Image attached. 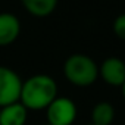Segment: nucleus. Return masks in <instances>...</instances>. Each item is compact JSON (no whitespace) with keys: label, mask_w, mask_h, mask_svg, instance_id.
Segmentation results:
<instances>
[{"label":"nucleus","mask_w":125,"mask_h":125,"mask_svg":"<svg viewBox=\"0 0 125 125\" xmlns=\"http://www.w3.org/2000/svg\"><path fill=\"white\" fill-rule=\"evenodd\" d=\"M46 125H49V124H46Z\"/></svg>","instance_id":"obj_13"},{"label":"nucleus","mask_w":125,"mask_h":125,"mask_svg":"<svg viewBox=\"0 0 125 125\" xmlns=\"http://www.w3.org/2000/svg\"><path fill=\"white\" fill-rule=\"evenodd\" d=\"M57 97L56 81L46 74L31 75L22 81L19 102L28 110H43Z\"/></svg>","instance_id":"obj_1"},{"label":"nucleus","mask_w":125,"mask_h":125,"mask_svg":"<svg viewBox=\"0 0 125 125\" xmlns=\"http://www.w3.org/2000/svg\"><path fill=\"white\" fill-rule=\"evenodd\" d=\"M88 125H94V124H88Z\"/></svg>","instance_id":"obj_12"},{"label":"nucleus","mask_w":125,"mask_h":125,"mask_svg":"<svg viewBox=\"0 0 125 125\" xmlns=\"http://www.w3.org/2000/svg\"><path fill=\"white\" fill-rule=\"evenodd\" d=\"M59 0H21L25 10L35 16V18H44L54 12Z\"/></svg>","instance_id":"obj_8"},{"label":"nucleus","mask_w":125,"mask_h":125,"mask_svg":"<svg viewBox=\"0 0 125 125\" xmlns=\"http://www.w3.org/2000/svg\"><path fill=\"white\" fill-rule=\"evenodd\" d=\"M99 77L112 87H122L125 83V62L119 57H107L99 65Z\"/></svg>","instance_id":"obj_5"},{"label":"nucleus","mask_w":125,"mask_h":125,"mask_svg":"<svg viewBox=\"0 0 125 125\" xmlns=\"http://www.w3.org/2000/svg\"><path fill=\"white\" fill-rule=\"evenodd\" d=\"M21 88V77L13 69L0 65V107L19 102Z\"/></svg>","instance_id":"obj_4"},{"label":"nucleus","mask_w":125,"mask_h":125,"mask_svg":"<svg viewBox=\"0 0 125 125\" xmlns=\"http://www.w3.org/2000/svg\"><path fill=\"white\" fill-rule=\"evenodd\" d=\"M115 119V107L109 102H99L91 109V124L94 125H112Z\"/></svg>","instance_id":"obj_9"},{"label":"nucleus","mask_w":125,"mask_h":125,"mask_svg":"<svg viewBox=\"0 0 125 125\" xmlns=\"http://www.w3.org/2000/svg\"><path fill=\"white\" fill-rule=\"evenodd\" d=\"M28 109L21 103H12L0 107V125H25Z\"/></svg>","instance_id":"obj_7"},{"label":"nucleus","mask_w":125,"mask_h":125,"mask_svg":"<svg viewBox=\"0 0 125 125\" xmlns=\"http://www.w3.org/2000/svg\"><path fill=\"white\" fill-rule=\"evenodd\" d=\"M49 125H72L77 119V104L72 99L57 96L46 109Z\"/></svg>","instance_id":"obj_3"},{"label":"nucleus","mask_w":125,"mask_h":125,"mask_svg":"<svg viewBox=\"0 0 125 125\" xmlns=\"http://www.w3.org/2000/svg\"><path fill=\"white\" fill-rule=\"evenodd\" d=\"M21 32V22L16 15L9 12L0 13V47L10 46L16 41Z\"/></svg>","instance_id":"obj_6"},{"label":"nucleus","mask_w":125,"mask_h":125,"mask_svg":"<svg viewBox=\"0 0 125 125\" xmlns=\"http://www.w3.org/2000/svg\"><path fill=\"white\" fill-rule=\"evenodd\" d=\"M63 75L77 87H90L99 78V65L90 56L75 53L65 60Z\"/></svg>","instance_id":"obj_2"},{"label":"nucleus","mask_w":125,"mask_h":125,"mask_svg":"<svg viewBox=\"0 0 125 125\" xmlns=\"http://www.w3.org/2000/svg\"><path fill=\"white\" fill-rule=\"evenodd\" d=\"M121 90H122V96H124V100H125V83H124V85L121 87Z\"/></svg>","instance_id":"obj_11"},{"label":"nucleus","mask_w":125,"mask_h":125,"mask_svg":"<svg viewBox=\"0 0 125 125\" xmlns=\"http://www.w3.org/2000/svg\"><path fill=\"white\" fill-rule=\"evenodd\" d=\"M112 30H113V32H115V35L118 38L125 41V13H121V15H118L115 18Z\"/></svg>","instance_id":"obj_10"}]
</instances>
